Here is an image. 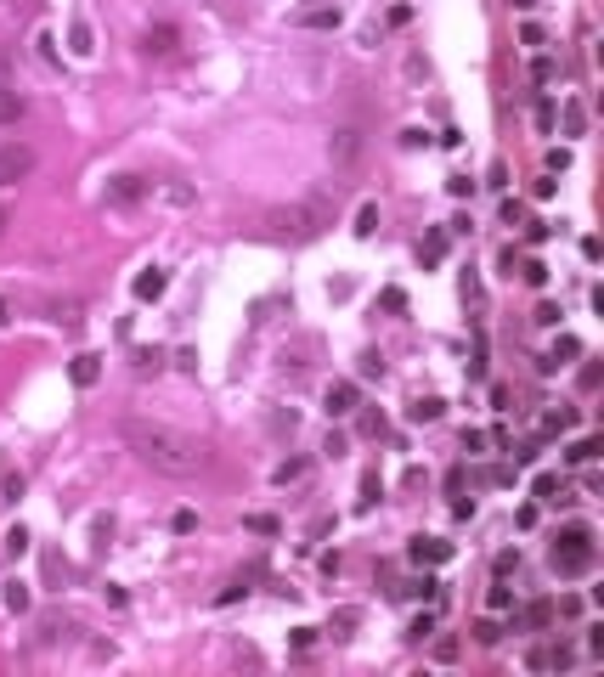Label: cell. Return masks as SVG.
Segmentation results:
<instances>
[{
	"mask_svg": "<svg viewBox=\"0 0 604 677\" xmlns=\"http://www.w3.org/2000/svg\"><path fill=\"white\" fill-rule=\"evenodd\" d=\"M356 153H362V130H356V124L333 130V142H328V158L333 164H356Z\"/></svg>",
	"mask_w": 604,
	"mask_h": 677,
	"instance_id": "obj_5",
	"label": "cell"
},
{
	"mask_svg": "<svg viewBox=\"0 0 604 677\" xmlns=\"http://www.w3.org/2000/svg\"><path fill=\"white\" fill-rule=\"evenodd\" d=\"M277 232H288V237H317L322 226H328V203L317 198V203H299V209H283V215L271 221Z\"/></svg>",
	"mask_w": 604,
	"mask_h": 677,
	"instance_id": "obj_3",
	"label": "cell"
},
{
	"mask_svg": "<svg viewBox=\"0 0 604 677\" xmlns=\"http://www.w3.org/2000/svg\"><path fill=\"white\" fill-rule=\"evenodd\" d=\"M553 570H559V576H587V570H593V531H587V525H565V531H559Z\"/></svg>",
	"mask_w": 604,
	"mask_h": 677,
	"instance_id": "obj_2",
	"label": "cell"
},
{
	"mask_svg": "<svg viewBox=\"0 0 604 677\" xmlns=\"http://www.w3.org/2000/svg\"><path fill=\"white\" fill-rule=\"evenodd\" d=\"M17 119H23V96L12 85H0V124H17Z\"/></svg>",
	"mask_w": 604,
	"mask_h": 677,
	"instance_id": "obj_13",
	"label": "cell"
},
{
	"mask_svg": "<svg viewBox=\"0 0 604 677\" xmlns=\"http://www.w3.org/2000/svg\"><path fill=\"white\" fill-rule=\"evenodd\" d=\"M68 378H74V384H79V390H91V384H97V378H102V356H91V350H79V356H74V367H68Z\"/></svg>",
	"mask_w": 604,
	"mask_h": 677,
	"instance_id": "obj_8",
	"label": "cell"
},
{
	"mask_svg": "<svg viewBox=\"0 0 604 677\" xmlns=\"http://www.w3.org/2000/svg\"><path fill=\"white\" fill-rule=\"evenodd\" d=\"M28 169H34V147H23V142H6V147H0V187H17Z\"/></svg>",
	"mask_w": 604,
	"mask_h": 677,
	"instance_id": "obj_4",
	"label": "cell"
},
{
	"mask_svg": "<svg viewBox=\"0 0 604 677\" xmlns=\"http://www.w3.org/2000/svg\"><path fill=\"white\" fill-rule=\"evenodd\" d=\"M299 474H305V463L294 457V463H283V469H277V486H288V480H299Z\"/></svg>",
	"mask_w": 604,
	"mask_h": 677,
	"instance_id": "obj_22",
	"label": "cell"
},
{
	"mask_svg": "<svg viewBox=\"0 0 604 677\" xmlns=\"http://www.w3.org/2000/svg\"><path fill=\"white\" fill-rule=\"evenodd\" d=\"M520 277H526V282H548V266H542V260H526Z\"/></svg>",
	"mask_w": 604,
	"mask_h": 677,
	"instance_id": "obj_20",
	"label": "cell"
},
{
	"mask_svg": "<svg viewBox=\"0 0 604 677\" xmlns=\"http://www.w3.org/2000/svg\"><path fill=\"white\" fill-rule=\"evenodd\" d=\"M176 40H181L176 28L158 23V28H147V34H142V51H147V57H169V51H176Z\"/></svg>",
	"mask_w": 604,
	"mask_h": 677,
	"instance_id": "obj_9",
	"label": "cell"
},
{
	"mask_svg": "<svg viewBox=\"0 0 604 677\" xmlns=\"http://www.w3.org/2000/svg\"><path fill=\"white\" fill-rule=\"evenodd\" d=\"M0 491H6V502H17V497H23V474H6V486H0Z\"/></svg>",
	"mask_w": 604,
	"mask_h": 677,
	"instance_id": "obj_26",
	"label": "cell"
},
{
	"mask_svg": "<svg viewBox=\"0 0 604 677\" xmlns=\"http://www.w3.org/2000/svg\"><path fill=\"white\" fill-rule=\"evenodd\" d=\"M497 638H503L497 621H474V644H497Z\"/></svg>",
	"mask_w": 604,
	"mask_h": 677,
	"instance_id": "obj_19",
	"label": "cell"
},
{
	"mask_svg": "<svg viewBox=\"0 0 604 677\" xmlns=\"http://www.w3.org/2000/svg\"><path fill=\"white\" fill-rule=\"evenodd\" d=\"M68 40H74V51H79V57H91V51H97V46H91V23H74V28H68Z\"/></svg>",
	"mask_w": 604,
	"mask_h": 677,
	"instance_id": "obj_17",
	"label": "cell"
},
{
	"mask_svg": "<svg viewBox=\"0 0 604 677\" xmlns=\"http://www.w3.org/2000/svg\"><path fill=\"white\" fill-rule=\"evenodd\" d=\"M322 406H328V418H344V412H356V384H328Z\"/></svg>",
	"mask_w": 604,
	"mask_h": 677,
	"instance_id": "obj_10",
	"label": "cell"
},
{
	"mask_svg": "<svg viewBox=\"0 0 604 677\" xmlns=\"http://www.w3.org/2000/svg\"><path fill=\"white\" fill-rule=\"evenodd\" d=\"M12 79V51H0V85Z\"/></svg>",
	"mask_w": 604,
	"mask_h": 677,
	"instance_id": "obj_27",
	"label": "cell"
},
{
	"mask_svg": "<svg viewBox=\"0 0 604 677\" xmlns=\"http://www.w3.org/2000/svg\"><path fill=\"white\" fill-rule=\"evenodd\" d=\"M378 232V203H362V215H356V237H373Z\"/></svg>",
	"mask_w": 604,
	"mask_h": 677,
	"instance_id": "obj_16",
	"label": "cell"
},
{
	"mask_svg": "<svg viewBox=\"0 0 604 677\" xmlns=\"http://www.w3.org/2000/svg\"><path fill=\"white\" fill-rule=\"evenodd\" d=\"M294 23H299V28H339V23H344V12L322 0V6H305V12H299Z\"/></svg>",
	"mask_w": 604,
	"mask_h": 677,
	"instance_id": "obj_7",
	"label": "cell"
},
{
	"mask_svg": "<svg viewBox=\"0 0 604 677\" xmlns=\"http://www.w3.org/2000/svg\"><path fill=\"white\" fill-rule=\"evenodd\" d=\"M0 599H6L12 615H23V610H28V587H23V581H6V592H0Z\"/></svg>",
	"mask_w": 604,
	"mask_h": 677,
	"instance_id": "obj_15",
	"label": "cell"
},
{
	"mask_svg": "<svg viewBox=\"0 0 604 677\" xmlns=\"http://www.w3.org/2000/svg\"><path fill=\"white\" fill-rule=\"evenodd\" d=\"M423 254H429V260H441V254H446V232H429V248Z\"/></svg>",
	"mask_w": 604,
	"mask_h": 677,
	"instance_id": "obj_25",
	"label": "cell"
},
{
	"mask_svg": "<svg viewBox=\"0 0 604 677\" xmlns=\"http://www.w3.org/2000/svg\"><path fill=\"white\" fill-rule=\"evenodd\" d=\"M446 554H452V542H435V536H418V542H412V559H418V565H441Z\"/></svg>",
	"mask_w": 604,
	"mask_h": 677,
	"instance_id": "obj_11",
	"label": "cell"
},
{
	"mask_svg": "<svg viewBox=\"0 0 604 677\" xmlns=\"http://www.w3.org/2000/svg\"><path fill=\"white\" fill-rule=\"evenodd\" d=\"M142 192H147V181H142V175H113V181H108V203H119V209H124V203H136Z\"/></svg>",
	"mask_w": 604,
	"mask_h": 677,
	"instance_id": "obj_6",
	"label": "cell"
},
{
	"mask_svg": "<svg viewBox=\"0 0 604 677\" xmlns=\"http://www.w3.org/2000/svg\"><path fill=\"white\" fill-rule=\"evenodd\" d=\"M164 282H169V277H164L158 266H147V271L136 277V300H158V293H164Z\"/></svg>",
	"mask_w": 604,
	"mask_h": 677,
	"instance_id": "obj_12",
	"label": "cell"
},
{
	"mask_svg": "<svg viewBox=\"0 0 604 677\" xmlns=\"http://www.w3.org/2000/svg\"><path fill=\"white\" fill-rule=\"evenodd\" d=\"M249 531H260V536H271V531H277V520H271V514H249Z\"/></svg>",
	"mask_w": 604,
	"mask_h": 677,
	"instance_id": "obj_23",
	"label": "cell"
},
{
	"mask_svg": "<svg viewBox=\"0 0 604 677\" xmlns=\"http://www.w3.org/2000/svg\"><path fill=\"white\" fill-rule=\"evenodd\" d=\"M571 457H576V463H587V457H598V440H576V446H571Z\"/></svg>",
	"mask_w": 604,
	"mask_h": 677,
	"instance_id": "obj_24",
	"label": "cell"
},
{
	"mask_svg": "<svg viewBox=\"0 0 604 677\" xmlns=\"http://www.w3.org/2000/svg\"><path fill=\"white\" fill-rule=\"evenodd\" d=\"M407 418H412V423H435V418H441V401H435V395H423V401H412V406H407Z\"/></svg>",
	"mask_w": 604,
	"mask_h": 677,
	"instance_id": "obj_14",
	"label": "cell"
},
{
	"mask_svg": "<svg viewBox=\"0 0 604 677\" xmlns=\"http://www.w3.org/2000/svg\"><path fill=\"white\" fill-rule=\"evenodd\" d=\"M537 497H548V502H571L565 491H559V480H553V474H537Z\"/></svg>",
	"mask_w": 604,
	"mask_h": 677,
	"instance_id": "obj_18",
	"label": "cell"
},
{
	"mask_svg": "<svg viewBox=\"0 0 604 677\" xmlns=\"http://www.w3.org/2000/svg\"><path fill=\"white\" fill-rule=\"evenodd\" d=\"M124 446H131L147 469H158V474H169V480H187V474H198L203 469V446L198 440H187V435H176V429H164V423H124Z\"/></svg>",
	"mask_w": 604,
	"mask_h": 677,
	"instance_id": "obj_1",
	"label": "cell"
},
{
	"mask_svg": "<svg viewBox=\"0 0 604 677\" xmlns=\"http://www.w3.org/2000/svg\"><path fill=\"white\" fill-rule=\"evenodd\" d=\"M51 311H57L62 327H79V305H74V300H68V305H51Z\"/></svg>",
	"mask_w": 604,
	"mask_h": 677,
	"instance_id": "obj_21",
	"label": "cell"
}]
</instances>
